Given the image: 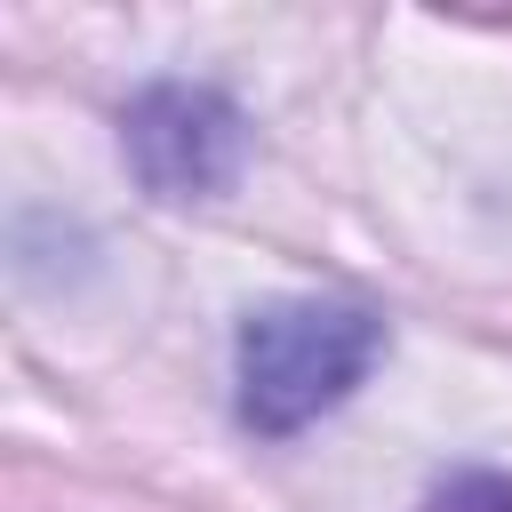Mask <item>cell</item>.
I'll return each mask as SVG.
<instances>
[{"instance_id": "1", "label": "cell", "mask_w": 512, "mask_h": 512, "mask_svg": "<svg viewBox=\"0 0 512 512\" xmlns=\"http://www.w3.org/2000/svg\"><path fill=\"white\" fill-rule=\"evenodd\" d=\"M384 352V320L336 296H280L240 320V424L264 440L328 416Z\"/></svg>"}, {"instance_id": "2", "label": "cell", "mask_w": 512, "mask_h": 512, "mask_svg": "<svg viewBox=\"0 0 512 512\" xmlns=\"http://www.w3.org/2000/svg\"><path fill=\"white\" fill-rule=\"evenodd\" d=\"M120 144H128V168L144 176V192H160V200H208V192H224L240 176L248 120L216 88L160 80V88H144L120 112Z\"/></svg>"}, {"instance_id": "3", "label": "cell", "mask_w": 512, "mask_h": 512, "mask_svg": "<svg viewBox=\"0 0 512 512\" xmlns=\"http://www.w3.org/2000/svg\"><path fill=\"white\" fill-rule=\"evenodd\" d=\"M424 512H512V480L504 472H456V480L432 488Z\"/></svg>"}]
</instances>
